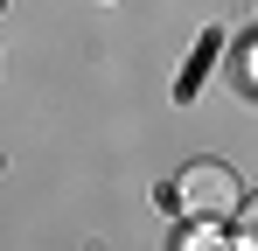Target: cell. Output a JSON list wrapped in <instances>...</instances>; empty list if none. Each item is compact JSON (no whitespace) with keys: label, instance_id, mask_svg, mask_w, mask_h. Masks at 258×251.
<instances>
[{"label":"cell","instance_id":"1","mask_svg":"<svg viewBox=\"0 0 258 251\" xmlns=\"http://www.w3.org/2000/svg\"><path fill=\"white\" fill-rule=\"evenodd\" d=\"M168 203H174V216H188L196 230H223V223H237L244 189H237V174H230L223 161H196V167L174 174Z\"/></svg>","mask_w":258,"mask_h":251},{"label":"cell","instance_id":"2","mask_svg":"<svg viewBox=\"0 0 258 251\" xmlns=\"http://www.w3.org/2000/svg\"><path fill=\"white\" fill-rule=\"evenodd\" d=\"M237 251H258V196L237 209Z\"/></svg>","mask_w":258,"mask_h":251}]
</instances>
